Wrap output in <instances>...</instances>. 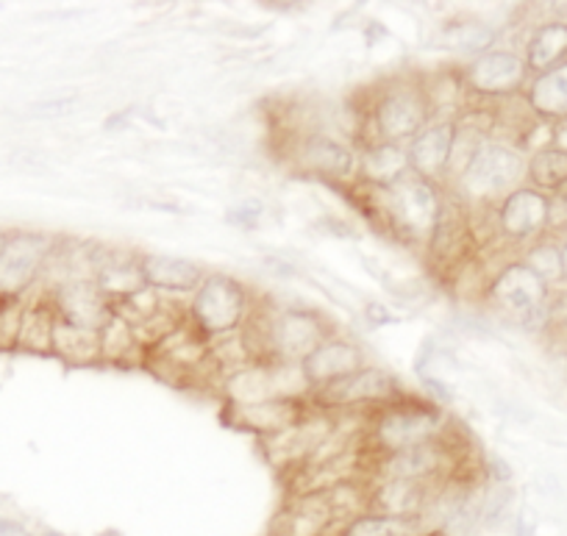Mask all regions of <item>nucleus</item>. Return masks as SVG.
I'll use <instances>...</instances> for the list:
<instances>
[{"label": "nucleus", "mask_w": 567, "mask_h": 536, "mask_svg": "<svg viewBox=\"0 0 567 536\" xmlns=\"http://www.w3.org/2000/svg\"><path fill=\"white\" fill-rule=\"evenodd\" d=\"M261 217H265V206L259 200H243V204L231 206V212H228V223L239 228H254Z\"/></svg>", "instance_id": "34"}, {"label": "nucleus", "mask_w": 567, "mask_h": 536, "mask_svg": "<svg viewBox=\"0 0 567 536\" xmlns=\"http://www.w3.org/2000/svg\"><path fill=\"white\" fill-rule=\"evenodd\" d=\"M364 368V355L359 350V344L348 342V339H326L320 348H315L312 353L301 362L303 375H307L309 390H320V386L331 384V381H340L346 375L357 373Z\"/></svg>", "instance_id": "15"}, {"label": "nucleus", "mask_w": 567, "mask_h": 536, "mask_svg": "<svg viewBox=\"0 0 567 536\" xmlns=\"http://www.w3.org/2000/svg\"><path fill=\"white\" fill-rule=\"evenodd\" d=\"M145 353V348L136 339L134 328L123 320L120 315H114L109 320V326L101 331V355L103 362H128L134 355Z\"/></svg>", "instance_id": "28"}, {"label": "nucleus", "mask_w": 567, "mask_h": 536, "mask_svg": "<svg viewBox=\"0 0 567 536\" xmlns=\"http://www.w3.org/2000/svg\"><path fill=\"white\" fill-rule=\"evenodd\" d=\"M248 317V289L226 272H212L195 289L189 320L209 339L239 331Z\"/></svg>", "instance_id": "4"}, {"label": "nucleus", "mask_w": 567, "mask_h": 536, "mask_svg": "<svg viewBox=\"0 0 567 536\" xmlns=\"http://www.w3.org/2000/svg\"><path fill=\"white\" fill-rule=\"evenodd\" d=\"M445 42L451 45V51L456 53H487L489 45L495 42V31L489 29V25H482V23H467V25H460V29H451L449 34H445Z\"/></svg>", "instance_id": "31"}, {"label": "nucleus", "mask_w": 567, "mask_h": 536, "mask_svg": "<svg viewBox=\"0 0 567 536\" xmlns=\"http://www.w3.org/2000/svg\"><path fill=\"white\" fill-rule=\"evenodd\" d=\"M53 355H59L62 362L75 364V368L101 362V333L84 331V328L59 320L56 331H53Z\"/></svg>", "instance_id": "25"}, {"label": "nucleus", "mask_w": 567, "mask_h": 536, "mask_svg": "<svg viewBox=\"0 0 567 536\" xmlns=\"http://www.w3.org/2000/svg\"><path fill=\"white\" fill-rule=\"evenodd\" d=\"M561 267H565V276H567V243L565 248H561Z\"/></svg>", "instance_id": "35"}, {"label": "nucleus", "mask_w": 567, "mask_h": 536, "mask_svg": "<svg viewBox=\"0 0 567 536\" xmlns=\"http://www.w3.org/2000/svg\"><path fill=\"white\" fill-rule=\"evenodd\" d=\"M567 56V23H548L537 29V34L528 40L526 48V68L537 70L539 75L559 68L561 59Z\"/></svg>", "instance_id": "27"}, {"label": "nucleus", "mask_w": 567, "mask_h": 536, "mask_svg": "<svg viewBox=\"0 0 567 536\" xmlns=\"http://www.w3.org/2000/svg\"><path fill=\"white\" fill-rule=\"evenodd\" d=\"M417 530V519L381 517V514H359L348 523L342 536H412Z\"/></svg>", "instance_id": "30"}, {"label": "nucleus", "mask_w": 567, "mask_h": 536, "mask_svg": "<svg viewBox=\"0 0 567 536\" xmlns=\"http://www.w3.org/2000/svg\"><path fill=\"white\" fill-rule=\"evenodd\" d=\"M59 315L51 298H40L25 303L23 322H20L18 348L25 353L53 355V331H56Z\"/></svg>", "instance_id": "23"}, {"label": "nucleus", "mask_w": 567, "mask_h": 536, "mask_svg": "<svg viewBox=\"0 0 567 536\" xmlns=\"http://www.w3.org/2000/svg\"><path fill=\"white\" fill-rule=\"evenodd\" d=\"M528 103H532V109L539 117H567V62L537 75L532 92H528Z\"/></svg>", "instance_id": "26"}, {"label": "nucleus", "mask_w": 567, "mask_h": 536, "mask_svg": "<svg viewBox=\"0 0 567 536\" xmlns=\"http://www.w3.org/2000/svg\"><path fill=\"white\" fill-rule=\"evenodd\" d=\"M451 464H454V456L445 447V442L434 440L425 442V445L379 456L375 470H379L381 481H423V484H434L445 470H451Z\"/></svg>", "instance_id": "12"}, {"label": "nucleus", "mask_w": 567, "mask_h": 536, "mask_svg": "<svg viewBox=\"0 0 567 536\" xmlns=\"http://www.w3.org/2000/svg\"><path fill=\"white\" fill-rule=\"evenodd\" d=\"M434 484L423 481H379L368 497L370 514L381 517H401V519H420L423 512L432 506Z\"/></svg>", "instance_id": "18"}, {"label": "nucleus", "mask_w": 567, "mask_h": 536, "mask_svg": "<svg viewBox=\"0 0 567 536\" xmlns=\"http://www.w3.org/2000/svg\"><path fill=\"white\" fill-rule=\"evenodd\" d=\"M92 281L97 284L103 295H106L109 303H123L128 300L131 295L142 292V289L148 287L145 284V276H142L140 259H128V256H117V254H103V256H92Z\"/></svg>", "instance_id": "20"}, {"label": "nucleus", "mask_w": 567, "mask_h": 536, "mask_svg": "<svg viewBox=\"0 0 567 536\" xmlns=\"http://www.w3.org/2000/svg\"><path fill=\"white\" fill-rule=\"evenodd\" d=\"M307 409H303L301 401H267L256 403V406H231V418L239 429L254 431V434H261L265 440L270 436L284 434L290 431L292 425L301 423L307 418Z\"/></svg>", "instance_id": "21"}, {"label": "nucleus", "mask_w": 567, "mask_h": 536, "mask_svg": "<svg viewBox=\"0 0 567 536\" xmlns=\"http://www.w3.org/2000/svg\"><path fill=\"white\" fill-rule=\"evenodd\" d=\"M298 162L307 173L329 178V182H348L357 173V153L331 136H309L298 151Z\"/></svg>", "instance_id": "19"}, {"label": "nucleus", "mask_w": 567, "mask_h": 536, "mask_svg": "<svg viewBox=\"0 0 567 536\" xmlns=\"http://www.w3.org/2000/svg\"><path fill=\"white\" fill-rule=\"evenodd\" d=\"M443 423V412L432 403L395 401L390 406H381V412L375 414L370 425V445L375 447V456L425 445V442L440 440Z\"/></svg>", "instance_id": "2"}, {"label": "nucleus", "mask_w": 567, "mask_h": 536, "mask_svg": "<svg viewBox=\"0 0 567 536\" xmlns=\"http://www.w3.org/2000/svg\"><path fill=\"white\" fill-rule=\"evenodd\" d=\"M25 303L23 300L0 298V350L18 348L20 322H23Z\"/></svg>", "instance_id": "32"}, {"label": "nucleus", "mask_w": 567, "mask_h": 536, "mask_svg": "<svg viewBox=\"0 0 567 536\" xmlns=\"http://www.w3.org/2000/svg\"><path fill=\"white\" fill-rule=\"evenodd\" d=\"M223 392L228 398V406L237 409L267 401H301V395L312 390H309L301 364L272 359V362H256L228 375Z\"/></svg>", "instance_id": "3"}, {"label": "nucleus", "mask_w": 567, "mask_h": 536, "mask_svg": "<svg viewBox=\"0 0 567 536\" xmlns=\"http://www.w3.org/2000/svg\"><path fill=\"white\" fill-rule=\"evenodd\" d=\"M526 175V162L517 151L506 145H495L487 142L482 151L473 156V162L467 164L465 173L460 175L462 195L465 198H493V195L506 193V189L515 187Z\"/></svg>", "instance_id": "9"}, {"label": "nucleus", "mask_w": 567, "mask_h": 536, "mask_svg": "<svg viewBox=\"0 0 567 536\" xmlns=\"http://www.w3.org/2000/svg\"><path fill=\"white\" fill-rule=\"evenodd\" d=\"M140 267L145 284L156 292H195L204 281V270L195 261L178 256L145 254L140 256Z\"/></svg>", "instance_id": "22"}, {"label": "nucleus", "mask_w": 567, "mask_h": 536, "mask_svg": "<svg viewBox=\"0 0 567 536\" xmlns=\"http://www.w3.org/2000/svg\"><path fill=\"white\" fill-rule=\"evenodd\" d=\"M51 300L59 320L84 328V331L101 333L114 317V306L109 303L106 295L97 289L92 278H75V281L62 284V287L53 289Z\"/></svg>", "instance_id": "11"}, {"label": "nucleus", "mask_w": 567, "mask_h": 536, "mask_svg": "<svg viewBox=\"0 0 567 536\" xmlns=\"http://www.w3.org/2000/svg\"><path fill=\"white\" fill-rule=\"evenodd\" d=\"M329 339V328L318 315L303 309L276 311L261 326L259 362H296L301 364L315 348Z\"/></svg>", "instance_id": "5"}, {"label": "nucleus", "mask_w": 567, "mask_h": 536, "mask_svg": "<svg viewBox=\"0 0 567 536\" xmlns=\"http://www.w3.org/2000/svg\"><path fill=\"white\" fill-rule=\"evenodd\" d=\"M7 237H9V231H3V228H0V248H3V243H7Z\"/></svg>", "instance_id": "36"}, {"label": "nucleus", "mask_w": 567, "mask_h": 536, "mask_svg": "<svg viewBox=\"0 0 567 536\" xmlns=\"http://www.w3.org/2000/svg\"><path fill=\"white\" fill-rule=\"evenodd\" d=\"M532 184L539 189H561L567 184V151L561 147H545L534 153L526 167Z\"/></svg>", "instance_id": "29"}, {"label": "nucleus", "mask_w": 567, "mask_h": 536, "mask_svg": "<svg viewBox=\"0 0 567 536\" xmlns=\"http://www.w3.org/2000/svg\"><path fill=\"white\" fill-rule=\"evenodd\" d=\"M523 265L532 267V270L537 272L545 284H550V281H556V278L565 276V267H561V250L554 248V245H539V248H534L532 254L526 256V261H523Z\"/></svg>", "instance_id": "33"}, {"label": "nucleus", "mask_w": 567, "mask_h": 536, "mask_svg": "<svg viewBox=\"0 0 567 536\" xmlns=\"http://www.w3.org/2000/svg\"><path fill=\"white\" fill-rule=\"evenodd\" d=\"M375 193L381 195V212L386 217V226L398 237L429 245L440 220V209H443V198L432 182H425L409 169L401 182L386 189H375Z\"/></svg>", "instance_id": "1"}, {"label": "nucleus", "mask_w": 567, "mask_h": 536, "mask_svg": "<svg viewBox=\"0 0 567 536\" xmlns=\"http://www.w3.org/2000/svg\"><path fill=\"white\" fill-rule=\"evenodd\" d=\"M409 153L401 145H390V142H379V145L368 147L364 156L359 158V173L364 182L373 189H386L395 182H401L409 173Z\"/></svg>", "instance_id": "24"}, {"label": "nucleus", "mask_w": 567, "mask_h": 536, "mask_svg": "<svg viewBox=\"0 0 567 536\" xmlns=\"http://www.w3.org/2000/svg\"><path fill=\"white\" fill-rule=\"evenodd\" d=\"M53 239L42 231H12L0 248V298L23 300L51 259Z\"/></svg>", "instance_id": "6"}, {"label": "nucleus", "mask_w": 567, "mask_h": 536, "mask_svg": "<svg viewBox=\"0 0 567 536\" xmlns=\"http://www.w3.org/2000/svg\"><path fill=\"white\" fill-rule=\"evenodd\" d=\"M456 140V120H443V123L425 125L412 142H409V167L425 182H437L449 173L451 153H454Z\"/></svg>", "instance_id": "14"}, {"label": "nucleus", "mask_w": 567, "mask_h": 536, "mask_svg": "<svg viewBox=\"0 0 567 536\" xmlns=\"http://www.w3.org/2000/svg\"><path fill=\"white\" fill-rule=\"evenodd\" d=\"M526 59H520L517 53L487 51L482 56H476V62L467 68L465 81L478 95L501 97L520 90V84L526 81Z\"/></svg>", "instance_id": "13"}, {"label": "nucleus", "mask_w": 567, "mask_h": 536, "mask_svg": "<svg viewBox=\"0 0 567 536\" xmlns=\"http://www.w3.org/2000/svg\"><path fill=\"white\" fill-rule=\"evenodd\" d=\"M489 298L512 320L526 328L543 326L545 315H548V284L523 261H515L498 272V278L489 284Z\"/></svg>", "instance_id": "8"}, {"label": "nucleus", "mask_w": 567, "mask_h": 536, "mask_svg": "<svg viewBox=\"0 0 567 536\" xmlns=\"http://www.w3.org/2000/svg\"><path fill=\"white\" fill-rule=\"evenodd\" d=\"M550 220V200L537 189H512L498 209V228L509 239H528Z\"/></svg>", "instance_id": "17"}, {"label": "nucleus", "mask_w": 567, "mask_h": 536, "mask_svg": "<svg viewBox=\"0 0 567 536\" xmlns=\"http://www.w3.org/2000/svg\"><path fill=\"white\" fill-rule=\"evenodd\" d=\"M429 117H432L429 95L412 81H398L395 86L381 92L373 109L375 134H379L381 142H390V145L414 140L425 128Z\"/></svg>", "instance_id": "7"}, {"label": "nucleus", "mask_w": 567, "mask_h": 536, "mask_svg": "<svg viewBox=\"0 0 567 536\" xmlns=\"http://www.w3.org/2000/svg\"><path fill=\"white\" fill-rule=\"evenodd\" d=\"M318 409L334 412V409H359V406H390L398 401V381L386 370L362 368L340 381L320 386L312 392Z\"/></svg>", "instance_id": "10"}, {"label": "nucleus", "mask_w": 567, "mask_h": 536, "mask_svg": "<svg viewBox=\"0 0 567 536\" xmlns=\"http://www.w3.org/2000/svg\"><path fill=\"white\" fill-rule=\"evenodd\" d=\"M471 248L473 226L471 215L465 212V204H460V200H443L440 220L434 226L432 239H429V250H432L434 261L443 267L462 265Z\"/></svg>", "instance_id": "16"}]
</instances>
